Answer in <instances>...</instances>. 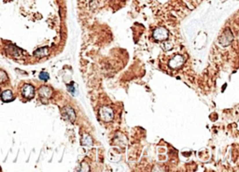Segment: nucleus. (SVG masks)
<instances>
[{"label":"nucleus","instance_id":"1","mask_svg":"<svg viewBox=\"0 0 239 172\" xmlns=\"http://www.w3.org/2000/svg\"><path fill=\"white\" fill-rule=\"evenodd\" d=\"M153 37L158 41H165L168 39V31L165 27H159L154 30Z\"/></svg>","mask_w":239,"mask_h":172},{"label":"nucleus","instance_id":"2","mask_svg":"<svg viewBox=\"0 0 239 172\" xmlns=\"http://www.w3.org/2000/svg\"><path fill=\"white\" fill-rule=\"evenodd\" d=\"M22 95L25 99L30 100L35 96V88L31 84H24L22 88Z\"/></svg>","mask_w":239,"mask_h":172},{"label":"nucleus","instance_id":"3","mask_svg":"<svg viewBox=\"0 0 239 172\" xmlns=\"http://www.w3.org/2000/svg\"><path fill=\"white\" fill-rule=\"evenodd\" d=\"M185 62V58L182 55H176L169 61V66L173 69H178L181 68Z\"/></svg>","mask_w":239,"mask_h":172},{"label":"nucleus","instance_id":"4","mask_svg":"<svg viewBox=\"0 0 239 172\" xmlns=\"http://www.w3.org/2000/svg\"><path fill=\"white\" fill-rule=\"evenodd\" d=\"M100 118H101L104 122H110L113 119V111L110 108L104 107L102 108L99 111Z\"/></svg>","mask_w":239,"mask_h":172},{"label":"nucleus","instance_id":"5","mask_svg":"<svg viewBox=\"0 0 239 172\" xmlns=\"http://www.w3.org/2000/svg\"><path fill=\"white\" fill-rule=\"evenodd\" d=\"M39 96H40L41 98L47 100V99L52 97V89L51 87H49V86H42L41 88H39Z\"/></svg>","mask_w":239,"mask_h":172},{"label":"nucleus","instance_id":"6","mask_svg":"<svg viewBox=\"0 0 239 172\" xmlns=\"http://www.w3.org/2000/svg\"><path fill=\"white\" fill-rule=\"evenodd\" d=\"M62 112H63V115H64L65 118L67 119L70 122H74V120L76 119V113H75L72 108L65 107V108H64V110H63Z\"/></svg>","mask_w":239,"mask_h":172},{"label":"nucleus","instance_id":"7","mask_svg":"<svg viewBox=\"0 0 239 172\" xmlns=\"http://www.w3.org/2000/svg\"><path fill=\"white\" fill-rule=\"evenodd\" d=\"M1 99L3 102H10L14 99L13 93L11 90H5L1 93Z\"/></svg>","mask_w":239,"mask_h":172},{"label":"nucleus","instance_id":"8","mask_svg":"<svg viewBox=\"0 0 239 172\" xmlns=\"http://www.w3.org/2000/svg\"><path fill=\"white\" fill-rule=\"evenodd\" d=\"M49 54V49L47 47L37 49V51L34 52V55L37 57H45Z\"/></svg>","mask_w":239,"mask_h":172},{"label":"nucleus","instance_id":"9","mask_svg":"<svg viewBox=\"0 0 239 172\" xmlns=\"http://www.w3.org/2000/svg\"><path fill=\"white\" fill-rule=\"evenodd\" d=\"M8 81V75L4 70H0V83H4Z\"/></svg>","mask_w":239,"mask_h":172},{"label":"nucleus","instance_id":"10","mask_svg":"<svg viewBox=\"0 0 239 172\" xmlns=\"http://www.w3.org/2000/svg\"><path fill=\"white\" fill-rule=\"evenodd\" d=\"M92 143H93V141H92L91 137L89 136H85L84 138L82 140V144L85 146H90V145H92Z\"/></svg>","mask_w":239,"mask_h":172},{"label":"nucleus","instance_id":"11","mask_svg":"<svg viewBox=\"0 0 239 172\" xmlns=\"http://www.w3.org/2000/svg\"><path fill=\"white\" fill-rule=\"evenodd\" d=\"M39 79H41V81H48V79H50V75L47 73V72H41L40 74H39Z\"/></svg>","mask_w":239,"mask_h":172}]
</instances>
